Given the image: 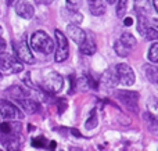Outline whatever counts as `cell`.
<instances>
[{
  "mask_svg": "<svg viewBox=\"0 0 158 151\" xmlns=\"http://www.w3.org/2000/svg\"><path fill=\"white\" fill-rule=\"evenodd\" d=\"M31 46L35 51H40L42 54H50L54 51V42L43 31H36L31 38Z\"/></svg>",
  "mask_w": 158,
  "mask_h": 151,
  "instance_id": "obj_1",
  "label": "cell"
},
{
  "mask_svg": "<svg viewBox=\"0 0 158 151\" xmlns=\"http://www.w3.org/2000/svg\"><path fill=\"white\" fill-rule=\"evenodd\" d=\"M64 86V79L58 72L49 71L42 75V88L49 93H58Z\"/></svg>",
  "mask_w": 158,
  "mask_h": 151,
  "instance_id": "obj_2",
  "label": "cell"
},
{
  "mask_svg": "<svg viewBox=\"0 0 158 151\" xmlns=\"http://www.w3.org/2000/svg\"><path fill=\"white\" fill-rule=\"evenodd\" d=\"M24 65L19 63L18 58L14 55L7 54V53H2L0 54V72L4 75H11V74H18L22 71Z\"/></svg>",
  "mask_w": 158,
  "mask_h": 151,
  "instance_id": "obj_3",
  "label": "cell"
},
{
  "mask_svg": "<svg viewBox=\"0 0 158 151\" xmlns=\"http://www.w3.org/2000/svg\"><path fill=\"white\" fill-rule=\"evenodd\" d=\"M13 49L15 50V55L19 61H22V63H25V64L35 63V57H33L29 46H28L27 35H24L18 42H15V43L13 42Z\"/></svg>",
  "mask_w": 158,
  "mask_h": 151,
  "instance_id": "obj_4",
  "label": "cell"
},
{
  "mask_svg": "<svg viewBox=\"0 0 158 151\" xmlns=\"http://www.w3.org/2000/svg\"><path fill=\"white\" fill-rule=\"evenodd\" d=\"M115 99L119 100L126 108L132 111L137 110V101H139V93L131 90H117L115 92Z\"/></svg>",
  "mask_w": 158,
  "mask_h": 151,
  "instance_id": "obj_5",
  "label": "cell"
},
{
  "mask_svg": "<svg viewBox=\"0 0 158 151\" xmlns=\"http://www.w3.org/2000/svg\"><path fill=\"white\" fill-rule=\"evenodd\" d=\"M115 72H117L118 80L125 86H132L135 83V80H136L133 69H132L128 64H118V65L115 67Z\"/></svg>",
  "mask_w": 158,
  "mask_h": 151,
  "instance_id": "obj_6",
  "label": "cell"
},
{
  "mask_svg": "<svg viewBox=\"0 0 158 151\" xmlns=\"http://www.w3.org/2000/svg\"><path fill=\"white\" fill-rule=\"evenodd\" d=\"M0 115H2V118L8 119V121L22 118V114L18 111V108L14 104H11L10 101H7V100L0 101Z\"/></svg>",
  "mask_w": 158,
  "mask_h": 151,
  "instance_id": "obj_7",
  "label": "cell"
},
{
  "mask_svg": "<svg viewBox=\"0 0 158 151\" xmlns=\"http://www.w3.org/2000/svg\"><path fill=\"white\" fill-rule=\"evenodd\" d=\"M15 13L18 14L21 18H25V19H31L35 14V8L27 0H18L15 4Z\"/></svg>",
  "mask_w": 158,
  "mask_h": 151,
  "instance_id": "obj_8",
  "label": "cell"
},
{
  "mask_svg": "<svg viewBox=\"0 0 158 151\" xmlns=\"http://www.w3.org/2000/svg\"><path fill=\"white\" fill-rule=\"evenodd\" d=\"M67 33H68L69 39L71 40H74L77 44H81L82 42L85 40V38H86V33H85L83 29H81V27H79L78 24H68V27H67Z\"/></svg>",
  "mask_w": 158,
  "mask_h": 151,
  "instance_id": "obj_9",
  "label": "cell"
},
{
  "mask_svg": "<svg viewBox=\"0 0 158 151\" xmlns=\"http://www.w3.org/2000/svg\"><path fill=\"white\" fill-rule=\"evenodd\" d=\"M101 82L103 85H106L107 88H115V86L119 83L117 76V72H115V68H108L107 71L103 72V76H101Z\"/></svg>",
  "mask_w": 158,
  "mask_h": 151,
  "instance_id": "obj_10",
  "label": "cell"
},
{
  "mask_svg": "<svg viewBox=\"0 0 158 151\" xmlns=\"http://www.w3.org/2000/svg\"><path fill=\"white\" fill-rule=\"evenodd\" d=\"M17 103H18V104L24 108L25 112H28V114H35V112L39 111V104L35 101V100H31V99H28V97L18 99Z\"/></svg>",
  "mask_w": 158,
  "mask_h": 151,
  "instance_id": "obj_11",
  "label": "cell"
},
{
  "mask_svg": "<svg viewBox=\"0 0 158 151\" xmlns=\"http://www.w3.org/2000/svg\"><path fill=\"white\" fill-rule=\"evenodd\" d=\"M79 51L85 55H92L96 53V43L92 38H85V40L79 44Z\"/></svg>",
  "mask_w": 158,
  "mask_h": 151,
  "instance_id": "obj_12",
  "label": "cell"
},
{
  "mask_svg": "<svg viewBox=\"0 0 158 151\" xmlns=\"http://www.w3.org/2000/svg\"><path fill=\"white\" fill-rule=\"evenodd\" d=\"M22 129V125L18 122H3L0 124V132H3V135H8V133H17L18 135Z\"/></svg>",
  "mask_w": 158,
  "mask_h": 151,
  "instance_id": "obj_13",
  "label": "cell"
},
{
  "mask_svg": "<svg viewBox=\"0 0 158 151\" xmlns=\"http://www.w3.org/2000/svg\"><path fill=\"white\" fill-rule=\"evenodd\" d=\"M135 10L139 14L147 15L153 11V6H151L150 0H135Z\"/></svg>",
  "mask_w": 158,
  "mask_h": 151,
  "instance_id": "obj_14",
  "label": "cell"
},
{
  "mask_svg": "<svg viewBox=\"0 0 158 151\" xmlns=\"http://www.w3.org/2000/svg\"><path fill=\"white\" fill-rule=\"evenodd\" d=\"M143 71H144V76L147 78V80H150L153 85H156L158 82V69L156 67L146 64V65H143Z\"/></svg>",
  "mask_w": 158,
  "mask_h": 151,
  "instance_id": "obj_15",
  "label": "cell"
},
{
  "mask_svg": "<svg viewBox=\"0 0 158 151\" xmlns=\"http://www.w3.org/2000/svg\"><path fill=\"white\" fill-rule=\"evenodd\" d=\"M6 93L10 94V96L14 97L15 100L28 97V90L24 88V86H11V88H8L7 90H6Z\"/></svg>",
  "mask_w": 158,
  "mask_h": 151,
  "instance_id": "obj_16",
  "label": "cell"
},
{
  "mask_svg": "<svg viewBox=\"0 0 158 151\" xmlns=\"http://www.w3.org/2000/svg\"><path fill=\"white\" fill-rule=\"evenodd\" d=\"M89 11L93 15H103L106 13V6L103 4L101 0H96V2L89 3Z\"/></svg>",
  "mask_w": 158,
  "mask_h": 151,
  "instance_id": "obj_17",
  "label": "cell"
},
{
  "mask_svg": "<svg viewBox=\"0 0 158 151\" xmlns=\"http://www.w3.org/2000/svg\"><path fill=\"white\" fill-rule=\"evenodd\" d=\"M114 50L117 53V55H119V57H128L129 51H131V49L128 46H125L121 40H117L114 43Z\"/></svg>",
  "mask_w": 158,
  "mask_h": 151,
  "instance_id": "obj_18",
  "label": "cell"
},
{
  "mask_svg": "<svg viewBox=\"0 0 158 151\" xmlns=\"http://www.w3.org/2000/svg\"><path fill=\"white\" fill-rule=\"evenodd\" d=\"M148 27H150V25H148V19L146 18L143 14H139V18H137V31H139L140 35L144 36Z\"/></svg>",
  "mask_w": 158,
  "mask_h": 151,
  "instance_id": "obj_19",
  "label": "cell"
},
{
  "mask_svg": "<svg viewBox=\"0 0 158 151\" xmlns=\"http://www.w3.org/2000/svg\"><path fill=\"white\" fill-rule=\"evenodd\" d=\"M54 36H56V40H57L58 49H68V40H67L65 35H64L61 31L56 29L54 31Z\"/></svg>",
  "mask_w": 158,
  "mask_h": 151,
  "instance_id": "obj_20",
  "label": "cell"
},
{
  "mask_svg": "<svg viewBox=\"0 0 158 151\" xmlns=\"http://www.w3.org/2000/svg\"><path fill=\"white\" fill-rule=\"evenodd\" d=\"M119 40L122 42L125 46H128L129 49H133V47H136V39H135L133 35H131V33H128V32L122 33V36H121Z\"/></svg>",
  "mask_w": 158,
  "mask_h": 151,
  "instance_id": "obj_21",
  "label": "cell"
},
{
  "mask_svg": "<svg viewBox=\"0 0 158 151\" xmlns=\"http://www.w3.org/2000/svg\"><path fill=\"white\" fill-rule=\"evenodd\" d=\"M148 60L153 64L158 63V43L157 42H154V43L151 44L150 50H148Z\"/></svg>",
  "mask_w": 158,
  "mask_h": 151,
  "instance_id": "obj_22",
  "label": "cell"
},
{
  "mask_svg": "<svg viewBox=\"0 0 158 151\" xmlns=\"http://www.w3.org/2000/svg\"><path fill=\"white\" fill-rule=\"evenodd\" d=\"M68 54H69V49H57L54 58L57 63H63V61H65L68 58Z\"/></svg>",
  "mask_w": 158,
  "mask_h": 151,
  "instance_id": "obj_23",
  "label": "cell"
},
{
  "mask_svg": "<svg viewBox=\"0 0 158 151\" xmlns=\"http://www.w3.org/2000/svg\"><path fill=\"white\" fill-rule=\"evenodd\" d=\"M126 4H128V0H118V3H117V15L119 17V18L125 17Z\"/></svg>",
  "mask_w": 158,
  "mask_h": 151,
  "instance_id": "obj_24",
  "label": "cell"
},
{
  "mask_svg": "<svg viewBox=\"0 0 158 151\" xmlns=\"http://www.w3.org/2000/svg\"><path fill=\"white\" fill-rule=\"evenodd\" d=\"M96 126H97V115H96V111H93L92 115L89 116V119L85 124V128L86 129H94Z\"/></svg>",
  "mask_w": 158,
  "mask_h": 151,
  "instance_id": "obj_25",
  "label": "cell"
},
{
  "mask_svg": "<svg viewBox=\"0 0 158 151\" xmlns=\"http://www.w3.org/2000/svg\"><path fill=\"white\" fill-rule=\"evenodd\" d=\"M78 83H79V88H81L83 92L89 90V88L92 86V80H90L87 76H85V75L79 78V82H78Z\"/></svg>",
  "mask_w": 158,
  "mask_h": 151,
  "instance_id": "obj_26",
  "label": "cell"
},
{
  "mask_svg": "<svg viewBox=\"0 0 158 151\" xmlns=\"http://www.w3.org/2000/svg\"><path fill=\"white\" fill-rule=\"evenodd\" d=\"M144 38H147V40H157V39H158L157 29H156V28H153V27H148L147 31H146Z\"/></svg>",
  "mask_w": 158,
  "mask_h": 151,
  "instance_id": "obj_27",
  "label": "cell"
},
{
  "mask_svg": "<svg viewBox=\"0 0 158 151\" xmlns=\"http://www.w3.org/2000/svg\"><path fill=\"white\" fill-rule=\"evenodd\" d=\"M81 2L82 0H65V4H67V8L71 11H78L79 6H81Z\"/></svg>",
  "mask_w": 158,
  "mask_h": 151,
  "instance_id": "obj_28",
  "label": "cell"
},
{
  "mask_svg": "<svg viewBox=\"0 0 158 151\" xmlns=\"http://www.w3.org/2000/svg\"><path fill=\"white\" fill-rule=\"evenodd\" d=\"M68 11H69V15H71L72 24H81V22L83 21V15L79 14L78 11H71V10H68Z\"/></svg>",
  "mask_w": 158,
  "mask_h": 151,
  "instance_id": "obj_29",
  "label": "cell"
},
{
  "mask_svg": "<svg viewBox=\"0 0 158 151\" xmlns=\"http://www.w3.org/2000/svg\"><path fill=\"white\" fill-rule=\"evenodd\" d=\"M32 146L33 147H44V146H46V141H44L43 137L33 139V140H32Z\"/></svg>",
  "mask_w": 158,
  "mask_h": 151,
  "instance_id": "obj_30",
  "label": "cell"
},
{
  "mask_svg": "<svg viewBox=\"0 0 158 151\" xmlns=\"http://www.w3.org/2000/svg\"><path fill=\"white\" fill-rule=\"evenodd\" d=\"M4 49H6V40L0 35V51H4Z\"/></svg>",
  "mask_w": 158,
  "mask_h": 151,
  "instance_id": "obj_31",
  "label": "cell"
},
{
  "mask_svg": "<svg viewBox=\"0 0 158 151\" xmlns=\"http://www.w3.org/2000/svg\"><path fill=\"white\" fill-rule=\"evenodd\" d=\"M123 24H125L126 27H131V25L133 24V19H132V18H129V17H128V18H125V19H123Z\"/></svg>",
  "mask_w": 158,
  "mask_h": 151,
  "instance_id": "obj_32",
  "label": "cell"
},
{
  "mask_svg": "<svg viewBox=\"0 0 158 151\" xmlns=\"http://www.w3.org/2000/svg\"><path fill=\"white\" fill-rule=\"evenodd\" d=\"M153 8L156 11H158V2H157V0H153Z\"/></svg>",
  "mask_w": 158,
  "mask_h": 151,
  "instance_id": "obj_33",
  "label": "cell"
},
{
  "mask_svg": "<svg viewBox=\"0 0 158 151\" xmlns=\"http://www.w3.org/2000/svg\"><path fill=\"white\" fill-rule=\"evenodd\" d=\"M50 149H56V143H54V141H52V143H50Z\"/></svg>",
  "mask_w": 158,
  "mask_h": 151,
  "instance_id": "obj_34",
  "label": "cell"
},
{
  "mask_svg": "<svg viewBox=\"0 0 158 151\" xmlns=\"http://www.w3.org/2000/svg\"><path fill=\"white\" fill-rule=\"evenodd\" d=\"M43 2H44V3H47V4H50V3H52L53 0H43Z\"/></svg>",
  "mask_w": 158,
  "mask_h": 151,
  "instance_id": "obj_35",
  "label": "cell"
},
{
  "mask_svg": "<svg viewBox=\"0 0 158 151\" xmlns=\"http://www.w3.org/2000/svg\"><path fill=\"white\" fill-rule=\"evenodd\" d=\"M114 2H115V0H107V3H110V4H112Z\"/></svg>",
  "mask_w": 158,
  "mask_h": 151,
  "instance_id": "obj_36",
  "label": "cell"
},
{
  "mask_svg": "<svg viewBox=\"0 0 158 151\" xmlns=\"http://www.w3.org/2000/svg\"><path fill=\"white\" fill-rule=\"evenodd\" d=\"M2 33H3V28L0 27V35H2Z\"/></svg>",
  "mask_w": 158,
  "mask_h": 151,
  "instance_id": "obj_37",
  "label": "cell"
},
{
  "mask_svg": "<svg viewBox=\"0 0 158 151\" xmlns=\"http://www.w3.org/2000/svg\"><path fill=\"white\" fill-rule=\"evenodd\" d=\"M87 2H89V3H92V2H96V0H87Z\"/></svg>",
  "mask_w": 158,
  "mask_h": 151,
  "instance_id": "obj_38",
  "label": "cell"
}]
</instances>
